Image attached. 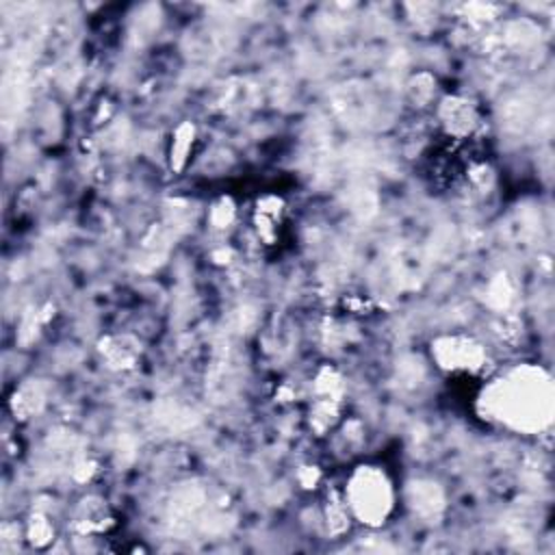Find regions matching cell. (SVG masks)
<instances>
[{
  "label": "cell",
  "mask_w": 555,
  "mask_h": 555,
  "mask_svg": "<svg viewBox=\"0 0 555 555\" xmlns=\"http://www.w3.org/2000/svg\"><path fill=\"white\" fill-rule=\"evenodd\" d=\"M486 403L494 416L516 429H540L551 418V382L540 369H518L490 388Z\"/></svg>",
  "instance_id": "obj_1"
},
{
  "label": "cell",
  "mask_w": 555,
  "mask_h": 555,
  "mask_svg": "<svg viewBox=\"0 0 555 555\" xmlns=\"http://www.w3.org/2000/svg\"><path fill=\"white\" fill-rule=\"evenodd\" d=\"M351 505L366 522H379L390 507V488L377 470H364L351 483Z\"/></svg>",
  "instance_id": "obj_2"
}]
</instances>
